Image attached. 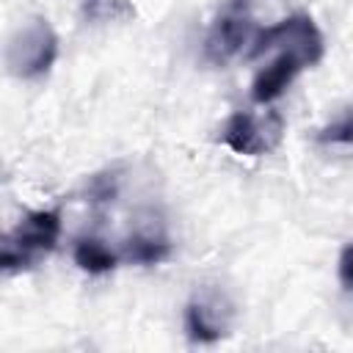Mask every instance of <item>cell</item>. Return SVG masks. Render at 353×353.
<instances>
[{
	"label": "cell",
	"mask_w": 353,
	"mask_h": 353,
	"mask_svg": "<svg viewBox=\"0 0 353 353\" xmlns=\"http://www.w3.org/2000/svg\"><path fill=\"white\" fill-rule=\"evenodd\" d=\"M168 256H171L168 234L154 223L138 226L124 240V248H121V259L124 262H135V265H160Z\"/></svg>",
	"instance_id": "52a82bcc"
},
{
	"label": "cell",
	"mask_w": 353,
	"mask_h": 353,
	"mask_svg": "<svg viewBox=\"0 0 353 353\" xmlns=\"http://www.w3.org/2000/svg\"><path fill=\"white\" fill-rule=\"evenodd\" d=\"M281 135H284V119L276 110H265V113L234 110L221 127L223 146L245 157H262L273 152Z\"/></svg>",
	"instance_id": "277c9868"
},
{
	"label": "cell",
	"mask_w": 353,
	"mask_h": 353,
	"mask_svg": "<svg viewBox=\"0 0 353 353\" xmlns=\"http://www.w3.org/2000/svg\"><path fill=\"white\" fill-rule=\"evenodd\" d=\"M268 50H279V52L268 66H262L256 72V77L251 83V99L256 105L276 102L303 69L314 66L323 58L325 44H323L320 28L314 25V19L309 14H292L281 22L259 28V33L248 50V58H259Z\"/></svg>",
	"instance_id": "6da1fadb"
},
{
	"label": "cell",
	"mask_w": 353,
	"mask_h": 353,
	"mask_svg": "<svg viewBox=\"0 0 353 353\" xmlns=\"http://www.w3.org/2000/svg\"><path fill=\"white\" fill-rule=\"evenodd\" d=\"M72 256H74V265L91 276H102V273H110L119 268L121 259V251H113L102 237L97 234H83L74 240V248H72Z\"/></svg>",
	"instance_id": "ba28073f"
},
{
	"label": "cell",
	"mask_w": 353,
	"mask_h": 353,
	"mask_svg": "<svg viewBox=\"0 0 353 353\" xmlns=\"http://www.w3.org/2000/svg\"><path fill=\"white\" fill-rule=\"evenodd\" d=\"M61 237V210H33L6 234L0 251V268L6 273H19L36 268L47 259Z\"/></svg>",
	"instance_id": "7a4b0ae2"
},
{
	"label": "cell",
	"mask_w": 353,
	"mask_h": 353,
	"mask_svg": "<svg viewBox=\"0 0 353 353\" xmlns=\"http://www.w3.org/2000/svg\"><path fill=\"white\" fill-rule=\"evenodd\" d=\"M256 33L259 28L251 14V0H229L207 30L204 55L212 63H226L245 47L251 50Z\"/></svg>",
	"instance_id": "5b68a950"
},
{
	"label": "cell",
	"mask_w": 353,
	"mask_h": 353,
	"mask_svg": "<svg viewBox=\"0 0 353 353\" xmlns=\"http://www.w3.org/2000/svg\"><path fill=\"white\" fill-rule=\"evenodd\" d=\"M336 276H339V284L342 290L353 298V243H347L339 254V262H336Z\"/></svg>",
	"instance_id": "8fae6325"
},
{
	"label": "cell",
	"mask_w": 353,
	"mask_h": 353,
	"mask_svg": "<svg viewBox=\"0 0 353 353\" xmlns=\"http://www.w3.org/2000/svg\"><path fill=\"white\" fill-rule=\"evenodd\" d=\"M314 138L320 143H331V146H353V105L345 108L334 121L320 127Z\"/></svg>",
	"instance_id": "9c48e42d"
},
{
	"label": "cell",
	"mask_w": 353,
	"mask_h": 353,
	"mask_svg": "<svg viewBox=\"0 0 353 353\" xmlns=\"http://www.w3.org/2000/svg\"><path fill=\"white\" fill-rule=\"evenodd\" d=\"M58 58V33L44 17L22 22L6 44V66L19 80L44 77Z\"/></svg>",
	"instance_id": "3957f363"
},
{
	"label": "cell",
	"mask_w": 353,
	"mask_h": 353,
	"mask_svg": "<svg viewBox=\"0 0 353 353\" xmlns=\"http://www.w3.org/2000/svg\"><path fill=\"white\" fill-rule=\"evenodd\" d=\"M232 320H234L232 301L212 287L196 290L185 306V331L193 342H201V345H212L229 336Z\"/></svg>",
	"instance_id": "8992f818"
},
{
	"label": "cell",
	"mask_w": 353,
	"mask_h": 353,
	"mask_svg": "<svg viewBox=\"0 0 353 353\" xmlns=\"http://www.w3.org/2000/svg\"><path fill=\"white\" fill-rule=\"evenodd\" d=\"M83 8H85V17L91 19H108V17L116 19L121 14H130V6L124 0H85Z\"/></svg>",
	"instance_id": "30bf717a"
}]
</instances>
